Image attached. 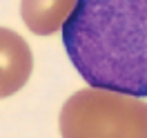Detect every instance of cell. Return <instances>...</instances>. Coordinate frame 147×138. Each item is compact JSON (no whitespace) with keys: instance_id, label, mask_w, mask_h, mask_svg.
<instances>
[{"instance_id":"obj_4","label":"cell","mask_w":147,"mask_h":138,"mask_svg":"<svg viewBox=\"0 0 147 138\" xmlns=\"http://www.w3.org/2000/svg\"><path fill=\"white\" fill-rule=\"evenodd\" d=\"M76 0H20V16L25 27L36 36L60 31Z\"/></svg>"},{"instance_id":"obj_1","label":"cell","mask_w":147,"mask_h":138,"mask_svg":"<svg viewBox=\"0 0 147 138\" xmlns=\"http://www.w3.org/2000/svg\"><path fill=\"white\" fill-rule=\"evenodd\" d=\"M63 45L87 85L147 98V0H76Z\"/></svg>"},{"instance_id":"obj_2","label":"cell","mask_w":147,"mask_h":138,"mask_svg":"<svg viewBox=\"0 0 147 138\" xmlns=\"http://www.w3.org/2000/svg\"><path fill=\"white\" fill-rule=\"evenodd\" d=\"M58 123L65 138H147V102L140 96L89 87L67 98Z\"/></svg>"},{"instance_id":"obj_3","label":"cell","mask_w":147,"mask_h":138,"mask_svg":"<svg viewBox=\"0 0 147 138\" xmlns=\"http://www.w3.org/2000/svg\"><path fill=\"white\" fill-rule=\"evenodd\" d=\"M34 71V56L27 40L13 29L0 27V98L18 94Z\"/></svg>"}]
</instances>
